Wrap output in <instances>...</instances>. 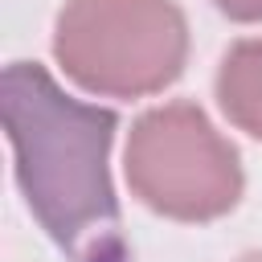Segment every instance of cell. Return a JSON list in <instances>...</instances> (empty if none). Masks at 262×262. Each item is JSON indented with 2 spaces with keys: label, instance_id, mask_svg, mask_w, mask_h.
<instances>
[{
  "label": "cell",
  "instance_id": "cell-1",
  "mask_svg": "<svg viewBox=\"0 0 262 262\" xmlns=\"http://www.w3.org/2000/svg\"><path fill=\"white\" fill-rule=\"evenodd\" d=\"M0 115L20 196L49 242L70 262H131L111 180L119 115L66 94L37 61L4 66Z\"/></svg>",
  "mask_w": 262,
  "mask_h": 262
},
{
  "label": "cell",
  "instance_id": "cell-2",
  "mask_svg": "<svg viewBox=\"0 0 262 262\" xmlns=\"http://www.w3.org/2000/svg\"><path fill=\"white\" fill-rule=\"evenodd\" d=\"M53 61L86 94L147 98L184 74L188 20L176 0H66Z\"/></svg>",
  "mask_w": 262,
  "mask_h": 262
},
{
  "label": "cell",
  "instance_id": "cell-3",
  "mask_svg": "<svg viewBox=\"0 0 262 262\" xmlns=\"http://www.w3.org/2000/svg\"><path fill=\"white\" fill-rule=\"evenodd\" d=\"M123 176L139 205L184 225H209L233 213L246 188L233 139L188 98L160 102L131 123Z\"/></svg>",
  "mask_w": 262,
  "mask_h": 262
},
{
  "label": "cell",
  "instance_id": "cell-4",
  "mask_svg": "<svg viewBox=\"0 0 262 262\" xmlns=\"http://www.w3.org/2000/svg\"><path fill=\"white\" fill-rule=\"evenodd\" d=\"M213 90L221 115L237 131L262 139V37H242L225 49Z\"/></svg>",
  "mask_w": 262,
  "mask_h": 262
},
{
  "label": "cell",
  "instance_id": "cell-5",
  "mask_svg": "<svg viewBox=\"0 0 262 262\" xmlns=\"http://www.w3.org/2000/svg\"><path fill=\"white\" fill-rule=\"evenodd\" d=\"M213 8L237 25H258L262 20V0H213Z\"/></svg>",
  "mask_w": 262,
  "mask_h": 262
},
{
  "label": "cell",
  "instance_id": "cell-6",
  "mask_svg": "<svg viewBox=\"0 0 262 262\" xmlns=\"http://www.w3.org/2000/svg\"><path fill=\"white\" fill-rule=\"evenodd\" d=\"M237 262H262V254H258V250H250V254H242Z\"/></svg>",
  "mask_w": 262,
  "mask_h": 262
}]
</instances>
